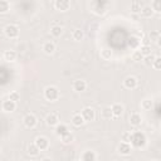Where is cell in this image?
<instances>
[{
  "instance_id": "6da1fadb",
  "label": "cell",
  "mask_w": 161,
  "mask_h": 161,
  "mask_svg": "<svg viewBox=\"0 0 161 161\" xmlns=\"http://www.w3.org/2000/svg\"><path fill=\"white\" fill-rule=\"evenodd\" d=\"M146 136H145V133L143 132H141V131H136V132H133V133H131V142L130 143H132L135 147H143L145 145H146Z\"/></svg>"
},
{
  "instance_id": "7a4b0ae2",
  "label": "cell",
  "mask_w": 161,
  "mask_h": 161,
  "mask_svg": "<svg viewBox=\"0 0 161 161\" xmlns=\"http://www.w3.org/2000/svg\"><path fill=\"white\" fill-rule=\"evenodd\" d=\"M44 97H45L48 101H50V102L57 101V99L59 98V91H58V88L54 87V86H48V87L44 89Z\"/></svg>"
},
{
  "instance_id": "3957f363",
  "label": "cell",
  "mask_w": 161,
  "mask_h": 161,
  "mask_svg": "<svg viewBox=\"0 0 161 161\" xmlns=\"http://www.w3.org/2000/svg\"><path fill=\"white\" fill-rule=\"evenodd\" d=\"M4 31H5V35H6L8 38H10V39H15V38H18V35H19V28H18L16 25H14V24L6 25Z\"/></svg>"
},
{
  "instance_id": "277c9868",
  "label": "cell",
  "mask_w": 161,
  "mask_h": 161,
  "mask_svg": "<svg viewBox=\"0 0 161 161\" xmlns=\"http://www.w3.org/2000/svg\"><path fill=\"white\" fill-rule=\"evenodd\" d=\"M80 114H82L84 122H91V121H93V119H94V116H96V114H94V109L91 108V107H84V108L82 109Z\"/></svg>"
},
{
  "instance_id": "5b68a950",
  "label": "cell",
  "mask_w": 161,
  "mask_h": 161,
  "mask_svg": "<svg viewBox=\"0 0 161 161\" xmlns=\"http://www.w3.org/2000/svg\"><path fill=\"white\" fill-rule=\"evenodd\" d=\"M23 121H24L25 127H28V128H34V127L36 126V123H38V119H36V117H35L33 113L25 114V117H24Z\"/></svg>"
},
{
  "instance_id": "8992f818",
  "label": "cell",
  "mask_w": 161,
  "mask_h": 161,
  "mask_svg": "<svg viewBox=\"0 0 161 161\" xmlns=\"http://www.w3.org/2000/svg\"><path fill=\"white\" fill-rule=\"evenodd\" d=\"M35 145H36V147L40 150V151H44V150H47L48 147H49V141H48V138H45L44 136H38L36 138H35V142H34Z\"/></svg>"
},
{
  "instance_id": "52a82bcc",
  "label": "cell",
  "mask_w": 161,
  "mask_h": 161,
  "mask_svg": "<svg viewBox=\"0 0 161 161\" xmlns=\"http://www.w3.org/2000/svg\"><path fill=\"white\" fill-rule=\"evenodd\" d=\"M54 6L59 11H67L70 8V0H55Z\"/></svg>"
},
{
  "instance_id": "ba28073f",
  "label": "cell",
  "mask_w": 161,
  "mask_h": 161,
  "mask_svg": "<svg viewBox=\"0 0 161 161\" xmlns=\"http://www.w3.org/2000/svg\"><path fill=\"white\" fill-rule=\"evenodd\" d=\"M117 151H118V153H121V155H123V156H127V155H130L131 151H132V150H131V145L122 141V142L118 145Z\"/></svg>"
},
{
  "instance_id": "9c48e42d",
  "label": "cell",
  "mask_w": 161,
  "mask_h": 161,
  "mask_svg": "<svg viewBox=\"0 0 161 161\" xmlns=\"http://www.w3.org/2000/svg\"><path fill=\"white\" fill-rule=\"evenodd\" d=\"M111 109H112V118H119L123 114V106L119 103H114L111 107Z\"/></svg>"
},
{
  "instance_id": "30bf717a",
  "label": "cell",
  "mask_w": 161,
  "mask_h": 161,
  "mask_svg": "<svg viewBox=\"0 0 161 161\" xmlns=\"http://www.w3.org/2000/svg\"><path fill=\"white\" fill-rule=\"evenodd\" d=\"M123 86H125L127 89H133V88L137 87V79H136L135 77H132V75H128V77L125 78Z\"/></svg>"
},
{
  "instance_id": "8fae6325",
  "label": "cell",
  "mask_w": 161,
  "mask_h": 161,
  "mask_svg": "<svg viewBox=\"0 0 161 161\" xmlns=\"http://www.w3.org/2000/svg\"><path fill=\"white\" fill-rule=\"evenodd\" d=\"M15 108H16V102H14L11 99H6L3 102V109L5 112H13V111H15Z\"/></svg>"
},
{
  "instance_id": "7c38bea8",
  "label": "cell",
  "mask_w": 161,
  "mask_h": 161,
  "mask_svg": "<svg viewBox=\"0 0 161 161\" xmlns=\"http://www.w3.org/2000/svg\"><path fill=\"white\" fill-rule=\"evenodd\" d=\"M45 122H47V125L48 126H55V125H58L59 123V117H58V114L57 113H49L48 116H47V118H45Z\"/></svg>"
},
{
  "instance_id": "4fadbf2b",
  "label": "cell",
  "mask_w": 161,
  "mask_h": 161,
  "mask_svg": "<svg viewBox=\"0 0 161 161\" xmlns=\"http://www.w3.org/2000/svg\"><path fill=\"white\" fill-rule=\"evenodd\" d=\"M73 88H74L75 92H83V91H86V88H87V83H86V80H83V79H77V80H74V83H73Z\"/></svg>"
},
{
  "instance_id": "5bb4252c",
  "label": "cell",
  "mask_w": 161,
  "mask_h": 161,
  "mask_svg": "<svg viewBox=\"0 0 161 161\" xmlns=\"http://www.w3.org/2000/svg\"><path fill=\"white\" fill-rule=\"evenodd\" d=\"M141 122H142V117H141L140 113H132L130 116V123L132 126H140Z\"/></svg>"
},
{
  "instance_id": "9a60e30c",
  "label": "cell",
  "mask_w": 161,
  "mask_h": 161,
  "mask_svg": "<svg viewBox=\"0 0 161 161\" xmlns=\"http://www.w3.org/2000/svg\"><path fill=\"white\" fill-rule=\"evenodd\" d=\"M72 123H73L75 127H80V126L84 123V119H83L82 114H80V113L73 114V117H72Z\"/></svg>"
},
{
  "instance_id": "2e32d148",
  "label": "cell",
  "mask_w": 161,
  "mask_h": 161,
  "mask_svg": "<svg viewBox=\"0 0 161 161\" xmlns=\"http://www.w3.org/2000/svg\"><path fill=\"white\" fill-rule=\"evenodd\" d=\"M68 131H69V130H68L67 125H63V123H60V125H59V123L55 125V131H54V132H55L57 136L60 137V136H63V135H64L65 132H68Z\"/></svg>"
},
{
  "instance_id": "e0dca14e",
  "label": "cell",
  "mask_w": 161,
  "mask_h": 161,
  "mask_svg": "<svg viewBox=\"0 0 161 161\" xmlns=\"http://www.w3.org/2000/svg\"><path fill=\"white\" fill-rule=\"evenodd\" d=\"M43 50H44L45 54H53L54 50H55V45H54V43H52V42H47V43H44V45H43Z\"/></svg>"
},
{
  "instance_id": "ac0fdd59",
  "label": "cell",
  "mask_w": 161,
  "mask_h": 161,
  "mask_svg": "<svg viewBox=\"0 0 161 161\" xmlns=\"http://www.w3.org/2000/svg\"><path fill=\"white\" fill-rule=\"evenodd\" d=\"M142 1L141 0H133L131 3V11L132 13H140L141 9H142Z\"/></svg>"
},
{
  "instance_id": "d6986e66",
  "label": "cell",
  "mask_w": 161,
  "mask_h": 161,
  "mask_svg": "<svg viewBox=\"0 0 161 161\" xmlns=\"http://www.w3.org/2000/svg\"><path fill=\"white\" fill-rule=\"evenodd\" d=\"M80 158H82L83 161H93V160L97 158V156H96V153H94L93 151H86V152L80 156Z\"/></svg>"
},
{
  "instance_id": "ffe728a7",
  "label": "cell",
  "mask_w": 161,
  "mask_h": 161,
  "mask_svg": "<svg viewBox=\"0 0 161 161\" xmlns=\"http://www.w3.org/2000/svg\"><path fill=\"white\" fill-rule=\"evenodd\" d=\"M140 13H141V15L143 18H151L153 15V10H152L151 6H142V9H141Z\"/></svg>"
},
{
  "instance_id": "44dd1931",
  "label": "cell",
  "mask_w": 161,
  "mask_h": 161,
  "mask_svg": "<svg viewBox=\"0 0 161 161\" xmlns=\"http://www.w3.org/2000/svg\"><path fill=\"white\" fill-rule=\"evenodd\" d=\"M60 138H62V142H63V143L68 145V143H72V142H73L74 136H73V133H70V132L68 131V132H65L63 136H60Z\"/></svg>"
},
{
  "instance_id": "7402d4cb",
  "label": "cell",
  "mask_w": 161,
  "mask_h": 161,
  "mask_svg": "<svg viewBox=\"0 0 161 161\" xmlns=\"http://www.w3.org/2000/svg\"><path fill=\"white\" fill-rule=\"evenodd\" d=\"M15 58H16V53H15L14 50H6V52L4 53V59H5L6 62H14Z\"/></svg>"
},
{
  "instance_id": "603a6c76",
  "label": "cell",
  "mask_w": 161,
  "mask_h": 161,
  "mask_svg": "<svg viewBox=\"0 0 161 161\" xmlns=\"http://www.w3.org/2000/svg\"><path fill=\"white\" fill-rule=\"evenodd\" d=\"M9 9H10V4H9V1H6V0H0V14H5V13H8Z\"/></svg>"
},
{
  "instance_id": "cb8c5ba5",
  "label": "cell",
  "mask_w": 161,
  "mask_h": 161,
  "mask_svg": "<svg viewBox=\"0 0 161 161\" xmlns=\"http://www.w3.org/2000/svg\"><path fill=\"white\" fill-rule=\"evenodd\" d=\"M50 33H52V35H53V36L58 38V36H60V35H62L63 29H62V26H59V25H54V26H52Z\"/></svg>"
},
{
  "instance_id": "d4e9b609",
  "label": "cell",
  "mask_w": 161,
  "mask_h": 161,
  "mask_svg": "<svg viewBox=\"0 0 161 161\" xmlns=\"http://www.w3.org/2000/svg\"><path fill=\"white\" fill-rule=\"evenodd\" d=\"M39 151H40V150L36 147L35 143H30L29 147H28V153H29L30 156H36V155L39 153Z\"/></svg>"
},
{
  "instance_id": "484cf974",
  "label": "cell",
  "mask_w": 161,
  "mask_h": 161,
  "mask_svg": "<svg viewBox=\"0 0 161 161\" xmlns=\"http://www.w3.org/2000/svg\"><path fill=\"white\" fill-rule=\"evenodd\" d=\"M72 38H73L74 40H77V42L82 40V39H83V31H82L80 29H74L73 33H72Z\"/></svg>"
},
{
  "instance_id": "4316f807",
  "label": "cell",
  "mask_w": 161,
  "mask_h": 161,
  "mask_svg": "<svg viewBox=\"0 0 161 161\" xmlns=\"http://www.w3.org/2000/svg\"><path fill=\"white\" fill-rule=\"evenodd\" d=\"M101 114H102V117L106 118V119L112 118V109H111V107H104V108L102 109Z\"/></svg>"
},
{
  "instance_id": "83f0119b",
  "label": "cell",
  "mask_w": 161,
  "mask_h": 161,
  "mask_svg": "<svg viewBox=\"0 0 161 161\" xmlns=\"http://www.w3.org/2000/svg\"><path fill=\"white\" fill-rule=\"evenodd\" d=\"M151 8H152L153 13L160 14V13H161V0H153V1H152Z\"/></svg>"
},
{
  "instance_id": "f1b7e54d",
  "label": "cell",
  "mask_w": 161,
  "mask_h": 161,
  "mask_svg": "<svg viewBox=\"0 0 161 161\" xmlns=\"http://www.w3.org/2000/svg\"><path fill=\"white\" fill-rule=\"evenodd\" d=\"M140 52H141V54L145 57V55H148V54H151V47L147 44H143V45H141V48H140Z\"/></svg>"
},
{
  "instance_id": "f546056e",
  "label": "cell",
  "mask_w": 161,
  "mask_h": 161,
  "mask_svg": "<svg viewBox=\"0 0 161 161\" xmlns=\"http://www.w3.org/2000/svg\"><path fill=\"white\" fill-rule=\"evenodd\" d=\"M128 44H130L131 48H138V47H140V39L136 38V36H131Z\"/></svg>"
},
{
  "instance_id": "4dcf8cb0",
  "label": "cell",
  "mask_w": 161,
  "mask_h": 161,
  "mask_svg": "<svg viewBox=\"0 0 161 161\" xmlns=\"http://www.w3.org/2000/svg\"><path fill=\"white\" fill-rule=\"evenodd\" d=\"M141 106H142V108H143V109L148 111V109H151V108H152L153 103H152V101H151V99H143Z\"/></svg>"
},
{
  "instance_id": "1f68e13d",
  "label": "cell",
  "mask_w": 161,
  "mask_h": 161,
  "mask_svg": "<svg viewBox=\"0 0 161 161\" xmlns=\"http://www.w3.org/2000/svg\"><path fill=\"white\" fill-rule=\"evenodd\" d=\"M153 59H155V57H153L152 54H148V55H145L142 60H145V64H146L147 67H151V65H152Z\"/></svg>"
},
{
  "instance_id": "d6a6232c",
  "label": "cell",
  "mask_w": 161,
  "mask_h": 161,
  "mask_svg": "<svg viewBox=\"0 0 161 161\" xmlns=\"http://www.w3.org/2000/svg\"><path fill=\"white\" fill-rule=\"evenodd\" d=\"M132 59H133L135 62H141V60L143 59V55L141 54L140 50H135L133 54H132Z\"/></svg>"
},
{
  "instance_id": "836d02e7",
  "label": "cell",
  "mask_w": 161,
  "mask_h": 161,
  "mask_svg": "<svg viewBox=\"0 0 161 161\" xmlns=\"http://www.w3.org/2000/svg\"><path fill=\"white\" fill-rule=\"evenodd\" d=\"M150 40L157 43V42L160 40V33H158V31H151V33H150Z\"/></svg>"
},
{
  "instance_id": "e575fe53",
  "label": "cell",
  "mask_w": 161,
  "mask_h": 161,
  "mask_svg": "<svg viewBox=\"0 0 161 161\" xmlns=\"http://www.w3.org/2000/svg\"><path fill=\"white\" fill-rule=\"evenodd\" d=\"M151 67H153L155 69H160L161 68V58L160 57H155V59H153V62H152V65Z\"/></svg>"
},
{
  "instance_id": "d590c367",
  "label": "cell",
  "mask_w": 161,
  "mask_h": 161,
  "mask_svg": "<svg viewBox=\"0 0 161 161\" xmlns=\"http://www.w3.org/2000/svg\"><path fill=\"white\" fill-rule=\"evenodd\" d=\"M9 99H11V101H14V102H18V101L20 99V94H19L18 92H11V93L9 94Z\"/></svg>"
},
{
  "instance_id": "8d00e7d4",
  "label": "cell",
  "mask_w": 161,
  "mask_h": 161,
  "mask_svg": "<svg viewBox=\"0 0 161 161\" xmlns=\"http://www.w3.org/2000/svg\"><path fill=\"white\" fill-rule=\"evenodd\" d=\"M101 55H102V58H104V59H109V58L112 57V52L108 50V49H103L102 53H101Z\"/></svg>"
},
{
  "instance_id": "74e56055",
  "label": "cell",
  "mask_w": 161,
  "mask_h": 161,
  "mask_svg": "<svg viewBox=\"0 0 161 161\" xmlns=\"http://www.w3.org/2000/svg\"><path fill=\"white\" fill-rule=\"evenodd\" d=\"M122 141L130 143V142H131V133H130V132H125V133L122 135Z\"/></svg>"
}]
</instances>
